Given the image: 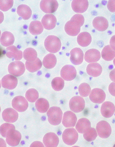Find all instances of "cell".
<instances>
[{"label":"cell","instance_id":"6da1fadb","mask_svg":"<svg viewBox=\"0 0 115 147\" xmlns=\"http://www.w3.org/2000/svg\"><path fill=\"white\" fill-rule=\"evenodd\" d=\"M44 46L46 50L50 53H55L60 50L62 43L60 39L57 36L50 35L45 39Z\"/></svg>","mask_w":115,"mask_h":147},{"label":"cell","instance_id":"7a4b0ae2","mask_svg":"<svg viewBox=\"0 0 115 147\" xmlns=\"http://www.w3.org/2000/svg\"><path fill=\"white\" fill-rule=\"evenodd\" d=\"M48 120L49 123L54 125H59L61 123L63 117V112L59 107H51L47 112Z\"/></svg>","mask_w":115,"mask_h":147},{"label":"cell","instance_id":"3957f363","mask_svg":"<svg viewBox=\"0 0 115 147\" xmlns=\"http://www.w3.org/2000/svg\"><path fill=\"white\" fill-rule=\"evenodd\" d=\"M78 134L75 129L69 128L65 129L62 134L64 142L66 144L72 146L74 144L77 142Z\"/></svg>","mask_w":115,"mask_h":147},{"label":"cell","instance_id":"277c9868","mask_svg":"<svg viewBox=\"0 0 115 147\" xmlns=\"http://www.w3.org/2000/svg\"><path fill=\"white\" fill-rule=\"evenodd\" d=\"M8 69L11 74L18 77L23 74L25 68L23 63L19 61H16L12 62L9 64Z\"/></svg>","mask_w":115,"mask_h":147},{"label":"cell","instance_id":"5b68a950","mask_svg":"<svg viewBox=\"0 0 115 147\" xmlns=\"http://www.w3.org/2000/svg\"><path fill=\"white\" fill-rule=\"evenodd\" d=\"M96 130L98 136L103 138H108L110 135L112 131L110 125L104 121H100L97 123Z\"/></svg>","mask_w":115,"mask_h":147},{"label":"cell","instance_id":"8992f818","mask_svg":"<svg viewBox=\"0 0 115 147\" xmlns=\"http://www.w3.org/2000/svg\"><path fill=\"white\" fill-rule=\"evenodd\" d=\"M85 105L84 100L80 96H75L70 100L69 106L70 109L74 112L78 113L83 111Z\"/></svg>","mask_w":115,"mask_h":147},{"label":"cell","instance_id":"52a82bcc","mask_svg":"<svg viewBox=\"0 0 115 147\" xmlns=\"http://www.w3.org/2000/svg\"><path fill=\"white\" fill-rule=\"evenodd\" d=\"M21 138L20 133L15 129H12L8 131L6 137V141L10 146H15L19 144Z\"/></svg>","mask_w":115,"mask_h":147},{"label":"cell","instance_id":"ba28073f","mask_svg":"<svg viewBox=\"0 0 115 147\" xmlns=\"http://www.w3.org/2000/svg\"><path fill=\"white\" fill-rule=\"evenodd\" d=\"M77 72L75 67L71 65L64 66L61 71V77L66 81H72L76 78Z\"/></svg>","mask_w":115,"mask_h":147},{"label":"cell","instance_id":"9c48e42d","mask_svg":"<svg viewBox=\"0 0 115 147\" xmlns=\"http://www.w3.org/2000/svg\"><path fill=\"white\" fill-rule=\"evenodd\" d=\"M40 6L42 11L45 13H52L57 10L58 8L59 4L55 0H43L41 1Z\"/></svg>","mask_w":115,"mask_h":147},{"label":"cell","instance_id":"30bf717a","mask_svg":"<svg viewBox=\"0 0 115 147\" xmlns=\"http://www.w3.org/2000/svg\"><path fill=\"white\" fill-rule=\"evenodd\" d=\"M12 105L16 111L20 112H23L28 108V103L25 98L21 96H18L13 99Z\"/></svg>","mask_w":115,"mask_h":147},{"label":"cell","instance_id":"8fae6325","mask_svg":"<svg viewBox=\"0 0 115 147\" xmlns=\"http://www.w3.org/2000/svg\"><path fill=\"white\" fill-rule=\"evenodd\" d=\"M106 96L105 93L103 90L95 88L92 91L89 98L92 102L96 104H101L105 100Z\"/></svg>","mask_w":115,"mask_h":147},{"label":"cell","instance_id":"7c38bea8","mask_svg":"<svg viewBox=\"0 0 115 147\" xmlns=\"http://www.w3.org/2000/svg\"><path fill=\"white\" fill-rule=\"evenodd\" d=\"M17 79L11 75H7L5 76L1 80L2 87L8 90L14 89L17 87Z\"/></svg>","mask_w":115,"mask_h":147},{"label":"cell","instance_id":"4fadbf2b","mask_svg":"<svg viewBox=\"0 0 115 147\" xmlns=\"http://www.w3.org/2000/svg\"><path fill=\"white\" fill-rule=\"evenodd\" d=\"M81 27L78 23L70 20L66 24L65 30L68 35L71 36H76L80 32Z\"/></svg>","mask_w":115,"mask_h":147},{"label":"cell","instance_id":"5bb4252c","mask_svg":"<svg viewBox=\"0 0 115 147\" xmlns=\"http://www.w3.org/2000/svg\"><path fill=\"white\" fill-rule=\"evenodd\" d=\"M43 142L46 147H57L59 142V139L54 133L49 132L44 136Z\"/></svg>","mask_w":115,"mask_h":147},{"label":"cell","instance_id":"9a60e30c","mask_svg":"<svg viewBox=\"0 0 115 147\" xmlns=\"http://www.w3.org/2000/svg\"><path fill=\"white\" fill-rule=\"evenodd\" d=\"M70 60L72 63L76 65L81 64L84 60V54L80 48H76L72 49L70 53Z\"/></svg>","mask_w":115,"mask_h":147},{"label":"cell","instance_id":"2e32d148","mask_svg":"<svg viewBox=\"0 0 115 147\" xmlns=\"http://www.w3.org/2000/svg\"><path fill=\"white\" fill-rule=\"evenodd\" d=\"M77 121V118L75 114L71 111H68L64 114L62 123L66 127H74Z\"/></svg>","mask_w":115,"mask_h":147},{"label":"cell","instance_id":"e0dca14e","mask_svg":"<svg viewBox=\"0 0 115 147\" xmlns=\"http://www.w3.org/2000/svg\"><path fill=\"white\" fill-rule=\"evenodd\" d=\"M57 20L55 17L51 14L45 15L42 18L41 23L44 28L50 30L55 26Z\"/></svg>","mask_w":115,"mask_h":147},{"label":"cell","instance_id":"ac0fdd59","mask_svg":"<svg viewBox=\"0 0 115 147\" xmlns=\"http://www.w3.org/2000/svg\"><path fill=\"white\" fill-rule=\"evenodd\" d=\"M18 117L19 115L17 112L11 108L5 109L2 113L3 119L8 123L15 122L17 120Z\"/></svg>","mask_w":115,"mask_h":147},{"label":"cell","instance_id":"d6986e66","mask_svg":"<svg viewBox=\"0 0 115 147\" xmlns=\"http://www.w3.org/2000/svg\"><path fill=\"white\" fill-rule=\"evenodd\" d=\"M89 6L88 1H73L72 7L73 10L76 13H84L87 10Z\"/></svg>","mask_w":115,"mask_h":147},{"label":"cell","instance_id":"ffe728a7","mask_svg":"<svg viewBox=\"0 0 115 147\" xmlns=\"http://www.w3.org/2000/svg\"><path fill=\"white\" fill-rule=\"evenodd\" d=\"M115 111V106L111 102H105L102 105L101 113L102 115L104 117H110L113 115Z\"/></svg>","mask_w":115,"mask_h":147},{"label":"cell","instance_id":"44dd1931","mask_svg":"<svg viewBox=\"0 0 115 147\" xmlns=\"http://www.w3.org/2000/svg\"><path fill=\"white\" fill-rule=\"evenodd\" d=\"M93 25L97 30L103 32L106 30L108 28V20L104 18L98 17L94 20Z\"/></svg>","mask_w":115,"mask_h":147},{"label":"cell","instance_id":"7402d4cb","mask_svg":"<svg viewBox=\"0 0 115 147\" xmlns=\"http://www.w3.org/2000/svg\"><path fill=\"white\" fill-rule=\"evenodd\" d=\"M6 55L8 58L16 60H20L23 56L22 51L18 49L14 46H10L7 48Z\"/></svg>","mask_w":115,"mask_h":147},{"label":"cell","instance_id":"603a6c76","mask_svg":"<svg viewBox=\"0 0 115 147\" xmlns=\"http://www.w3.org/2000/svg\"><path fill=\"white\" fill-rule=\"evenodd\" d=\"M88 74L93 77L99 76L102 71V68L100 65L97 63L89 64L86 69Z\"/></svg>","mask_w":115,"mask_h":147},{"label":"cell","instance_id":"cb8c5ba5","mask_svg":"<svg viewBox=\"0 0 115 147\" xmlns=\"http://www.w3.org/2000/svg\"><path fill=\"white\" fill-rule=\"evenodd\" d=\"M100 52L95 49L88 50L86 52L84 56L85 61L89 63L97 62L100 59Z\"/></svg>","mask_w":115,"mask_h":147},{"label":"cell","instance_id":"d4e9b609","mask_svg":"<svg viewBox=\"0 0 115 147\" xmlns=\"http://www.w3.org/2000/svg\"><path fill=\"white\" fill-rule=\"evenodd\" d=\"M14 36L11 32L6 31L3 32L1 37V43L4 47H7L13 45L15 41Z\"/></svg>","mask_w":115,"mask_h":147},{"label":"cell","instance_id":"484cf974","mask_svg":"<svg viewBox=\"0 0 115 147\" xmlns=\"http://www.w3.org/2000/svg\"><path fill=\"white\" fill-rule=\"evenodd\" d=\"M17 13L20 17L25 20L29 19L32 14L31 9L28 6L25 5H19L17 8Z\"/></svg>","mask_w":115,"mask_h":147},{"label":"cell","instance_id":"4316f807","mask_svg":"<svg viewBox=\"0 0 115 147\" xmlns=\"http://www.w3.org/2000/svg\"><path fill=\"white\" fill-rule=\"evenodd\" d=\"M92 40L91 35L87 32L80 33L78 35L77 39L78 44L82 47L88 46L91 43Z\"/></svg>","mask_w":115,"mask_h":147},{"label":"cell","instance_id":"83f0119b","mask_svg":"<svg viewBox=\"0 0 115 147\" xmlns=\"http://www.w3.org/2000/svg\"><path fill=\"white\" fill-rule=\"evenodd\" d=\"M90 121L87 119L82 118L80 119L76 125V129L78 132L84 134L91 127Z\"/></svg>","mask_w":115,"mask_h":147},{"label":"cell","instance_id":"f1b7e54d","mask_svg":"<svg viewBox=\"0 0 115 147\" xmlns=\"http://www.w3.org/2000/svg\"><path fill=\"white\" fill-rule=\"evenodd\" d=\"M43 27L42 23L38 21L32 22L29 27L30 32L34 35L40 34L43 32Z\"/></svg>","mask_w":115,"mask_h":147},{"label":"cell","instance_id":"f546056e","mask_svg":"<svg viewBox=\"0 0 115 147\" xmlns=\"http://www.w3.org/2000/svg\"><path fill=\"white\" fill-rule=\"evenodd\" d=\"M42 62L45 67L48 69H52L55 66L57 62V59L54 54L49 53L45 57Z\"/></svg>","mask_w":115,"mask_h":147},{"label":"cell","instance_id":"4dcf8cb0","mask_svg":"<svg viewBox=\"0 0 115 147\" xmlns=\"http://www.w3.org/2000/svg\"><path fill=\"white\" fill-rule=\"evenodd\" d=\"M25 66L29 72H34L39 70L42 66V63L38 58L31 62L26 61Z\"/></svg>","mask_w":115,"mask_h":147},{"label":"cell","instance_id":"1f68e13d","mask_svg":"<svg viewBox=\"0 0 115 147\" xmlns=\"http://www.w3.org/2000/svg\"><path fill=\"white\" fill-rule=\"evenodd\" d=\"M102 58L106 61H111L115 57V51L110 45L105 46L101 53Z\"/></svg>","mask_w":115,"mask_h":147},{"label":"cell","instance_id":"d6a6232c","mask_svg":"<svg viewBox=\"0 0 115 147\" xmlns=\"http://www.w3.org/2000/svg\"><path fill=\"white\" fill-rule=\"evenodd\" d=\"M35 106L37 111L41 113H45L49 107L48 102L43 98H40L37 100L36 102Z\"/></svg>","mask_w":115,"mask_h":147},{"label":"cell","instance_id":"836d02e7","mask_svg":"<svg viewBox=\"0 0 115 147\" xmlns=\"http://www.w3.org/2000/svg\"><path fill=\"white\" fill-rule=\"evenodd\" d=\"M23 56L27 61H33L37 58V53L34 49L29 48L25 50L23 53Z\"/></svg>","mask_w":115,"mask_h":147},{"label":"cell","instance_id":"e575fe53","mask_svg":"<svg viewBox=\"0 0 115 147\" xmlns=\"http://www.w3.org/2000/svg\"><path fill=\"white\" fill-rule=\"evenodd\" d=\"M65 83L64 80L60 77L54 78L51 83V86L55 91H59L62 90L64 86Z\"/></svg>","mask_w":115,"mask_h":147},{"label":"cell","instance_id":"d590c367","mask_svg":"<svg viewBox=\"0 0 115 147\" xmlns=\"http://www.w3.org/2000/svg\"><path fill=\"white\" fill-rule=\"evenodd\" d=\"M25 97L28 101L33 103L35 102L39 98L37 91L34 89H31L26 92Z\"/></svg>","mask_w":115,"mask_h":147},{"label":"cell","instance_id":"8d00e7d4","mask_svg":"<svg viewBox=\"0 0 115 147\" xmlns=\"http://www.w3.org/2000/svg\"><path fill=\"white\" fill-rule=\"evenodd\" d=\"M83 136L86 140L91 142L96 139L97 136V134L95 128L90 127L84 133Z\"/></svg>","mask_w":115,"mask_h":147},{"label":"cell","instance_id":"74e56055","mask_svg":"<svg viewBox=\"0 0 115 147\" xmlns=\"http://www.w3.org/2000/svg\"><path fill=\"white\" fill-rule=\"evenodd\" d=\"M79 91L80 95L82 97H86L90 94L91 92L90 87L88 84L83 83L79 88Z\"/></svg>","mask_w":115,"mask_h":147},{"label":"cell","instance_id":"f35d334b","mask_svg":"<svg viewBox=\"0 0 115 147\" xmlns=\"http://www.w3.org/2000/svg\"><path fill=\"white\" fill-rule=\"evenodd\" d=\"M15 128V126L12 124L7 123L3 124L0 128L1 134L4 137L6 138L8 131L11 129Z\"/></svg>","mask_w":115,"mask_h":147},{"label":"cell","instance_id":"ab89813d","mask_svg":"<svg viewBox=\"0 0 115 147\" xmlns=\"http://www.w3.org/2000/svg\"><path fill=\"white\" fill-rule=\"evenodd\" d=\"M14 3V1H0V9L4 12L7 11L12 7Z\"/></svg>","mask_w":115,"mask_h":147},{"label":"cell","instance_id":"60d3db41","mask_svg":"<svg viewBox=\"0 0 115 147\" xmlns=\"http://www.w3.org/2000/svg\"><path fill=\"white\" fill-rule=\"evenodd\" d=\"M71 20L74 21L79 24L81 26H83L84 22V18L83 16L80 14H77L74 16Z\"/></svg>","mask_w":115,"mask_h":147},{"label":"cell","instance_id":"b9f144b4","mask_svg":"<svg viewBox=\"0 0 115 147\" xmlns=\"http://www.w3.org/2000/svg\"><path fill=\"white\" fill-rule=\"evenodd\" d=\"M107 7L108 10L112 13L115 12V0H111L108 1Z\"/></svg>","mask_w":115,"mask_h":147},{"label":"cell","instance_id":"7bdbcfd3","mask_svg":"<svg viewBox=\"0 0 115 147\" xmlns=\"http://www.w3.org/2000/svg\"><path fill=\"white\" fill-rule=\"evenodd\" d=\"M108 90L110 94L115 97V82H112L110 85Z\"/></svg>","mask_w":115,"mask_h":147},{"label":"cell","instance_id":"ee69618b","mask_svg":"<svg viewBox=\"0 0 115 147\" xmlns=\"http://www.w3.org/2000/svg\"><path fill=\"white\" fill-rule=\"evenodd\" d=\"M110 43L111 47L115 51V35L111 37L110 40Z\"/></svg>","mask_w":115,"mask_h":147},{"label":"cell","instance_id":"f6af8a7d","mask_svg":"<svg viewBox=\"0 0 115 147\" xmlns=\"http://www.w3.org/2000/svg\"><path fill=\"white\" fill-rule=\"evenodd\" d=\"M30 147H44L43 144L39 141H35L33 142L30 146Z\"/></svg>","mask_w":115,"mask_h":147},{"label":"cell","instance_id":"bcb514c9","mask_svg":"<svg viewBox=\"0 0 115 147\" xmlns=\"http://www.w3.org/2000/svg\"><path fill=\"white\" fill-rule=\"evenodd\" d=\"M110 78L113 82H115V69L112 70L110 73Z\"/></svg>","mask_w":115,"mask_h":147},{"label":"cell","instance_id":"7dc6e473","mask_svg":"<svg viewBox=\"0 0 115 147\" xmlns=\"http://www.w3.org/2000/svg\"><path fill=\"white\" fill-rule=\"evenodd\" d=\"M113 63L115 66V58L113 60Z\"/></svg>","mask_w":115,"mask_h":147}]
</instances>
